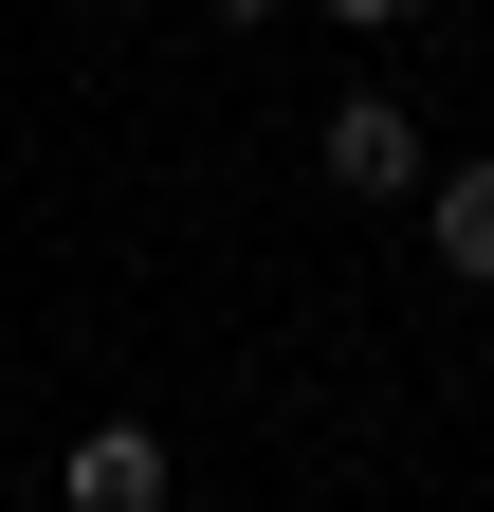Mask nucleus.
<instances>
[{"label":"nucleus","mask_w":494,"mask_h":512,"mask_svg":"<svg viewBox=\"0 0 494 512\" xmlns=\"http://www.w3.org/2000/svg\"><path fill=\"white\" fill-rule=\"evenodd\" d=\"M312 165H330V183H348V202H403V183H421V128H403V110H385V92H348V110H330V128H312Z\"/></svg>","instance_id":"nucleus-1"},{"label":"nucleus","mask_w":494,"mask_h":512,"mask_svg":"<svg viewBox=\"0 0 494 512\" xmlns=\"http://www.w3.org/2000/svg\"><path fill=\"white\" fill-rule=\"evenodd\" d=\"M55 494H74V512H165V439H147V421H92Z\"/></svg>","instance_id":"nucleus-2"},{"label":"nucleus","mask_w":494,"mask_h":512,"mask_svg":"<svg viewBox=\"0 0 494 512\" xmlns=\"http://www.w3.org/2000/svg\"><path fill=\"white\" fill-rule=\"evenodd\" d=\"M421 238H440V275H476V293H494V165H458L440 202H421Z\"/></svg>","instance_id":"nucleus-3"},{"label":"nucleus","mask_w":494,"mask_h":512,"mask_svg":"<svg viewBox=\"0 0 494 512\" xmlns=\"http://www.w3.org/2000/svg\"><path fill=\"white\" fill-rule=\"evenodd\" d=\"M330 19H348V37H385V19H403V0H330Z\"/></svg>","instance_id":"nucleus-4"},{"label":"nucleus","mask_w":494,"mask_h":512,"mask_svg":"<svg viewBox=\"0 0 494 512\" xmlns=\"http://www.w3.org/2000/svg\"><path fill=\"white\" fill-rule=\"evenodd\" d=\"M202 19H275V0H202Z\"/></svg>","instance_id":"nucleus-5"},{"label":"nucleus","mask_w":494,"mask_h":512,"mask_svg":"<svg viewBox=\"0 0 494 512\" xmlns=\"http://www.w3.org/2000/svg\"><path fill=\"white\" fill-rule=\"evenodd\" d=\"M92 19H110V0H92Z\"/></svg>","instance_id":"nucleus-6"}]
</instances>
